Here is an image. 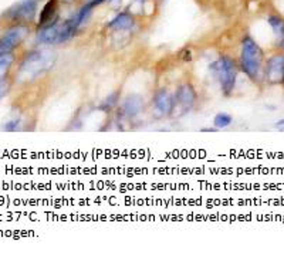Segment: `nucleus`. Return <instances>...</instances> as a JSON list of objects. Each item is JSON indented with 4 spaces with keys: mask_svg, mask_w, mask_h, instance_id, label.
I'll return each mask as SVG.
<instances>
[{
    "mask_svg": "<svg viewBox=\"0 0 284 254\" xmlns=\"http://www.w3.org/2000/svg\"><path fill=\"white\" fill-rule=\"evenodd\" d=\"M118 100H119V92H114V94H111L110 97L102 102V105H101L100 108L104 109V111H110L112 107L117 105Z\"/></svg>",
    "mask_w": 284,
    "mask_h": 254,
    "instance_id": "dca6fc26",
    "label": "nucleus"
},
{
    "mask_svg": "<svg viewBox=\"0 0 284 254\" xmlns=\"http://www.w3.org/2000/svg\"><path fill=\"white\" fill-rule=\"evenodd\" d=\"M232 115L229 114H226V112H219V114H216L215 115V118H213V125L216 129H223V128H228L232 124Z\"/></svg>",
    "mask_w": 284,
    "mask_h": 254,
    "instance_id": "ddd939ff",
    "label": "nucleus"
},
{
    "mask_svg": "<svg viewBox=\"0 0 284 254\" xmlns=\"http://www.w3.org/2000/svg\"><path fill=\"white\" fill-rule=\"evenodd\" d=\"M55 61V54L48 50H34L28 53L20 65L18 77L21 80H34L38 75L47 73Z\"/></svg>",
    "mask_w": 284,
    "mask_h": 254,
    "instance_id": "f03ea898",
    "label": "nucleus"
},
{
    "mask_svg": "<svg viewBox=\"0 0 284 254\" xmlns=\"http://www.w3.org/2000/svg\"><path fill=\"white\" fill-rule=\"evenodd\" d=\"M135 21L134 17L128 14V13H119L118 16L112 18L108 24V27L115 28V30H128V28L134 27Z\"/></svg>",
    "mask_w": 284,
    "mask_h": 254,
    "instance_id": "9b49d317",
    "label": "nucleus"
},
{
    "mask_svg": "<svg viewBox=\"0 0 284 254\" xmlns=\"http://www.w3.org/2000/svg\"><path fill=\"white\" fill-rule=\"evenodd\" d=\"M122 114L127 118H135L144 109V98L141 95H129L122 104Z\"/></svg>",
    "mask_w": 284,
    "mask_h": 254,
    "instance_id": "9d476101",
    "label": "nucleus"
},
{
    "mask_svg": "<svg viewBox=\"0 0 284 254\" xmlns=\"http://www.w3.org/2000/svg\"><path fill=\"white\" fill-rule=\"evenodd\" d=\"M27 33V27L21 26V24H17L7 30L0 38V54H9L10 51H13L24 40Z\"/></svg>",
    "mask_w": 284,
    "mask_h": 254,
    "instance_id": "423d86ee",
    "label": "nucleus"
},
{
    "mask_svg": "<svg viewBox=\"0 0 284 254\" xmlns=\"http://www.w3.org/2000/svg\"><path fill=\"white\" fill-rule=\"evenodd\" d=\"M267 21H269V24H270V27L273 28V31H275V34L279 38H284V20L282 17H279V16H270V17L267 18Z\"/></svg>",
    "mask_w": 284,
    "mask_h": 254,
    "instance_id": "f8f14e48",
    "label": "nucleus"
},
{
    "mask_svg": "<svg viewBox=\"0 0 284 254\" xmlns=\"http://www.w3.org/2000/svg\"><path fill=\"white\" fill-rule=\"evenodd\" d=\"M18 125H20V118H13L3 125V129L9 131V132H13V131H17Z\"/></svg>",
    "mask_w": 284,
    "mask_h": 254,
    "instance_id": "f3484780",
    "label": "nucleus"
},
{
    "mask_svg": "<svg viewBox=\"0 0 284 254\" xmlns=\"http://www.w3.org/2000/svg\"><path fill=\"white\" fill-rule=\"evenodd\" d=\"M276 127L279 128V129H284V119L277 121V122H276Z\"/></svg>",
    "mask_w": 284,
    "mask_h": 254,
    "instance_id": "6ab92c4d",
    "label": "nucleus"
},
{
    "mask_svg": "<svg viewBox=\"0 0 284 254\" xmlns=\"http://www.w3.org/2000/svg\"><path fill=\"white\" fill-rule=\"evenodd\" d=\"M174 111L172 112H178V115H185L195 105L196 91L191 84H184L174 94Z\"/></svg>",
    "mask_w": 284,
    "mask_h": 254,
    "instance_id": "39448f33",
    "label": "nucleus"
},
{
    "mask_svg": "<svg viewBox=\"0 0 284 254\" xmlns=\"http://www.w3.org/2000/svg\"><path fill=\"white\" fill-rule=\"evenodd\" d=\"M174 94H171V92L165 90V88L158 91L155 94V97H154V101H152L154 108H155L161 115H169V114H172V111H174Z\"/></svg>",
    "mask_w": 284,
    "mask_h": 254,
    "instance_id": "1a4fd4ad",
    "label": "nucleus"
},
{
    "mask_svg": "<svg viewBox=\"0 0 284 254\" xmlns=\"http://www.w3.org/2000/svg\"><path fill=\"white\" fill-rule=\"evenodd\" d=\"M240 67L250 80L259 81L263 70V50L252 37H246L242 41Z\"/></svg>",
    "mask_w": 284,
    "mask_h": 254,
    "instance_id": "f257e3e1",
    "label": "nucleus"
},
{
    "mask_svg": "<svg viewBox=\"0 0 284 254\" xmlns=\"http://www.w3.org/2000/svg\"><path fill=\"white\" fill-rule=\"evenodd\" d=\"M74 34L75 33L70 26L68 20H65L64 23L54 21L38 31L37 40L43 44H60V43L67 41L68 38H71Z\"/></svg>",
    "mask_w": 284,
    "mask_h": 254,
    "instance_id": "20e7f679",
    "label": "nucleus"
},
{
    "mask_svg": "<svg viewBox=\"0 0 284 254\" xmlns=\"http://www.w3.org/2000/svg\"><path fill=\"white\" fill-rule=\"evenodd\" d=\"M37 13L36 0H23L20 1L14 9L10 10V16L13 20L18 21H30L33 20Z\"/></svg>",
    "mask_w": 284,
    "mask_h": 254,
    "instance_id": "6e6552de",
    "label": "nucleus"
},
{
    "mask_svg": "<svg viewBox=\"0 0 284 254\" xmlns=\"http://www.w3.org/2000/svg\"><path fill=\"white\" fill-rule=\"evenodd\" d=\"M138 1H145V0H138Z\"/></svg>",
    "mask_w": 284,
    "mask_h": 254,
    "instance_id": "aec40b11",
    "label": "nucleus"
},
{
    "mask_svg": "<svg viewBox=\"0 0 284 254\" xmlns=\"http://www.w3.org/2000/svg\"><path fill=\"white\" fill-rule=\"evenodd\" d=\"M266 80L272 84H284V55H273L267 60Z\"/></svg>",
    "mask_w": 284,
    "mask_h": 254,
    "instance_id": "0eeeda50",
    "label": "nucleus"
},
{
    "mask_svg": "<svg viewBox=\"0 0 284 254\" xmlns=\"http://www.w3.org/2000/svg\"><path fill=\"white\" fill-rule=\"evenodd\" d=\"M7 91H9V82L0 80V100L7 94Z\"/></svg>",
    "mask_w": 284,
    "mask_h": 254,
    "instance_id": "a211bd4d",
    "label": "nucleus"
},
{
    "mask_svg": "<svg viewBox=\"0 0 284 254\" xmlns=\"http://www.w3.org/2000/svg\"><path fill=\"white\" fill-rule=\"evenodd\" d=\"M211 71L213 77L219 81L223 94L229 95L230 92L235 90V85H236V78H238L236 63L229 57L222 55L215 63L211 64Z\"/></svg>",
    "mask_w": 284,
    "mask_h": 254,
    "instance_id": "7ed1b4c3",
    "label": "nucleus"
},
{
    "mask_svg": "<svg viewBox=\"0 0 284 254\" xmlns=\"http://www.w3.org/2000/svg\"><path fill=\"white\" fill-rule=\"evenodd\" d=\"M14 57L10 54H0V80L6 75V73L9 71V68L13 64Z\"/></svg>",
    "mask_w": 284,
    "mask_h": 254,
    "instance_id": "2eb2a0df",
    "label": "nucleus"
},
{
    "mask_svg": "<svg viewBox=\"0 0 284 254\" xmlns=\"http://www.w3.org/2000/svg\"><path fill=\"white\" fill-rule=\"evenodd\" d=\"M55 11V0H50L44 6V9L41 11V16H40V24H44L48 20H51L53 14Z\"/></svg>",
    "mask_w": 284,
    "mask_h": 254,
    "instance_id": "4468645a",
    "label": "nucleus"
}]
</instances>
